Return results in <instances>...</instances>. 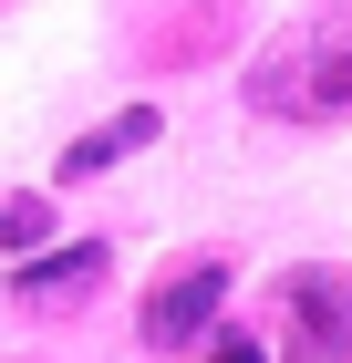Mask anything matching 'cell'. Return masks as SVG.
Listing matches in <instances>:
<instances>
[{"label":"cell","mask_w":352,"mask_h":363,"mask_svg":"<svg viewBox=\"0 0 352 363\" xmlns=\"http://www.w3.org/2000/svg\"><path fill=\"white\" fill-rule=\"evenodd\" d=\"M156 125H166V104H125L114 125L73 135V145H62V187H83V177H104L114 156H135V145H156Z\"/></svg>","instance_id":"cell-4"},{"label":"cell","mask_w":352,"mask_h":363,"mask_svg":"<svg viewBox=\"0 0 352 363\" xmlns=\"http://www.w3.org/2000/svg\"><path fill=\"white\" fill-rule=\"evenodd\" d=\"M11 250H42V197H11V218H0Z\"/></svg>","instance_id":"cell-6"},{"label":"cell","mask_w":352,"mask_h":363,"mask_svg":"<svg viewBox=\"0 0 352 363\" xmlns=\"http://www.w3.org/2000/svg\"><path fill=\"white\" fill-rule=\"evenodd\" d=\"M104 270H114V250H104V239H73V250H42V259H21V270H11V301H21V311L93 301V291H104Z\"/></svg>","instance_id":"cell-3"},{"label":"cell","mask_w":352,"mask_h":363,"mask_svg":"<svg viewBox=\"0 0 352 363\" xmlns=\"http://www.w3.org/2000/svg\"><path fill=\"white\" fill-rule=\"evenodd\" d=\"M249 104H259V114H290V125L352 114V11H322V21L280 31L270 52L249 62Z\"/></svg>","instance_id":"cell-1"},{"label":"cell","mask_w":352,"mask_h":363,"mask_svg":"<svg viewBox=\"0 0 352 363\" xmlns=\"http://www.w3.org/2000/svg\"><path fill=\"white\" fill-rule=\"evenodd\" d=\"M290 311H300V333L322 342L331 363L352 353V291H342V280H322V270H300V280H290Z\"/></svg>","instance_id":"cell-5"},{"label":"cell","mask_w":352,"mask_h":363,"mask_svg":"<svg viewBox=\"0 0 352 363\" xmlns=\"http://www.w3.org/2000/svg\"><path fill=\"white\" fill-rule=\"evenodd\" d=\"M208 363H270V342H259V333H217Z\"/></svg>","instance_id":"cell-7"},{"label":"cell","mask_w":352,"mask_h":363,"mask_svg":"<svg viewBox=\"0 0 352 363\" xmlns=\"http://www.w3.org/2000/svg\"><path fill=\"white\" fill-rule=\"evenodd\" d=\"M217 301H228V270H217V259H187L176 280H156V291H145L135 333L156 342V353H187V342H197V333L217 322Z\"/></svg>","instance_id":"cell-2"}]
</instances>
